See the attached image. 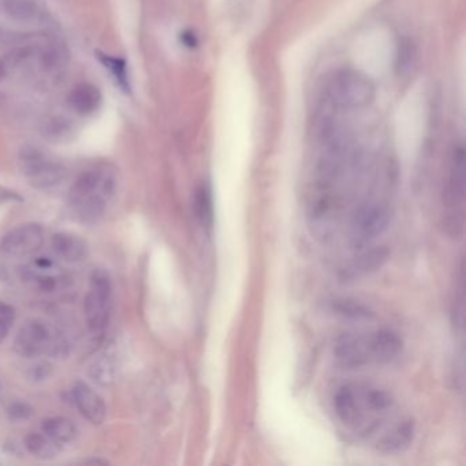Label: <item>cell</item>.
I'll return each instance as SVG.
<instances>
[{
  "instance_id": "7a4b0ae2",
  "label": "cell",
  "mask_w": 466,
  "mask_h": 466,
  "mask_svg": "<svg viewBox=\"0 0 466 466\" xmlns=\"http://www.w3.org/2000/svg\"><path fill=\"white\" fill-rule=\"evenodd\" d=\"M441 225L450 237H461L465 229V148L454 147L443 189Z\"/></svg>"
},
{
  "instance_id": "44dd1931",
  "label": "cell",
  "mask_w": 466,
  "mask_h": 466,
  "mask_svg": "<svg viewBox=\"0 0 466 466\" xmlns=\"http://www.w3.org/2000/svg\"><path fill=\"white\" fill-rule=\"evenodd\" d=\"M92 379L100 386H109L115 379V365L109 356L98 359L89 369Z\"/></svg>"
},
{
  "instance_id": "277c9868",
  "label": "cell",
  "mask_w": 466,
  "mask_h": 466,
  "mask_svg": "<svg viewBox=\"0 0 466 466\" xmlns=\"http://www.w3.org/2000/svg\"><path fill=\"white\" fill-rule=\"evenodd\" d=\"M392 218L387 204L372 201L354 211L349 225V241L353 248L363 249L372 239L385 233Z\"/></svg>"
},
{
  "instance_id": "e0dca14e",
  "label": "cell",
  "mask_w": 466,
  "mask_h": 466,
  "mask_svg": "<svg viewBox=\"0 0 466 466\" xmlns=\"http://www.w3.org/2000/svg\"><path fill=\"white\" fill-rule=\"evenodd\" d=\"M194 213L200 225L211 232L213 226V199L208 183H201L194 194Z\"/></svg>"
},
{
  "instance_id": "ba28073f",
  "label": "cell",
  "mask_w": 466,
  "mask_h": 466,
  "mask_svg": "<svg viewBox=\"0 0 466 466\" xmlns=\"http://www.w3.org/2000/svg\"><path fill=\"white\" fill-rule=\"evenodd\" d=\"M44 242V230L40 225L25 223L6 234L0 241V255L21 259L36 253Z\"/></svg>"
},
{
  "instance_id": "8fae6325",
  "label": "cell",
  "mask_w": 466,
  "mask_h": 466,
  "mask_svg": "<svg viewBox=\"0 0 466 466\" xmlns=\"http://www.w3.org/2000/svg\"><path fill=\"white\" fill-rule=\"evenodd\" d=\"M372 364H389L394 361L404 349L401 335L390 328H380L366 334Z\"/></svg>"
},
{
  "instance_id": "d6986e66",
  "label": "cell",
  "mask_w": 466,
  "mask_h": 466,
  "mask_svg": "<svg viewBox=\"0 0 466 466\" xmlns=\"http://www.w3.org/2000/svg\"><path fill=\"white\" fill-rule=\"evenodd\" d=\"M37 58L40 67L48 74H58L66 65V53L58 46H46Z\"/></svg>"
},
{
  "instance_id": "3957f363",
  "label": "cell",
  "mask_w": 466,
  "mask_h": 466,
  "mask_svg": "<svg viewBox=\"0 0 466 466\" xmlns=\"http://www.w3.org/2000/svg\"><path fill=\"white\" fill-rule=\"evenodd\" d=\"M327 100L339 109H361L375 99V85L354 69L339 70L326 89Z\"/></svg>"
},
{
  "instance_id": "2e32d148",
  "label": "cell",
  "mask_w": 466,
  "mask_h": 466,
  "mask_svg": "<svg viewBox=\"0 0 466 466\" xmlns=\"http://www.w3.org/2000/svg\"><path fill=\"white\" fill-rule=\"evenodd\" d=\"M43 434L56 446L69 444L76 439L77 428L72 420L66 417H51L43 422Z\"/></svg>"
},
{
  "instance_id": "d4e9b609",
  "label": "cell",
  "mask_w": 466,
  "mask_h": 466,
  "mask_svg": "<svg viewBox=\"0 0 466 466\" xmlns=\"http://www.w3.org/2000/svg\"><path fill=\"white\" fill-rule=\"evenodd\" d=\"M32 415H33V408L26 402H14L8 408V415L14 421L27 420L29 417H32Z\"/></svg>"
},
{
  "instance_id": "52a82bcc",
  "label": "cell",
  "mask_w": 466,
  "mask_h": 466,
  "mask_svg": "<svg viewBox=\"0 0 466 466\" xmlns=\"http://www.w3.org/2000/svg\"><path fill=\"white\" fill-rule=\"evenodd\" d=\"M60 347L48 326L39 320L27 321L18 331L14 342L15 352L26 359L37 357L46 352L56 354V350Z\"/></svg>"
},
{
  "instance_id": "7402d4cb",
  "label": "cell",
  "mask_w": 466,
  "mask_h": 466,
  "mask_svg": "<svg viewBox=\"0 0 466 466\" xmlns=\"http://www.w3.org/2000/svg\"><path fill=\"white\" fill-rule=\"evenodd\" d=\"M331 309L335 312L339 316L347 317V319H369L372 316V312L369 311L365 305L357 302V301H350V300H335L331 302Z\"/></svg>"
},
{
  "instance_id": "9a60e30c",
  "label": "cell",
  "mask_w": 466,
  "mask_h": 466,
  "mask_svg": "<svg viewBox=\"0 0 466 466\" xmlns=\"http://www.w3.org/2000/svg\"><path fill=\"white\" fill-rule=\"evenodd\" d=\"M102 103L100 91L91 84H81L69 95L70 107L81 115L92 114Z\"/></svg>"
},
{
  "instance_id": "5bb4252c",
  "label": "cell",
  "mask_w": 466,
  "mask_h": 466,
  "mask_svg": "<svg viewBox=\"0 0 466 466\" xmlns=\"http://www.w3.org/2000/svg\"><path fill=\"white\" fill-rule=\"evenodd\" d=\"M55 253L69 262H79L88 256L86 244L74 234L59 233L52 237Z\"/></svg>"
},
{
  "instance_id": "5b68a950",
  "label": "cell",
  "mask_w": 466,
  "mask_h": 466,
  "mask_svg": "<svg viewBox=\"0 0 466 466\" xmlns=\"http://www.w3.org/2000/svg\"><path fill=\"white\" fill-rule=\"evenodd\" d=\"M112 282L109 274L98 268L91 277V290L84 301V312L92 333H103L109 321Z\"/></svg>"
},
{
  "instance_id": "9c48e42d",
  "label": "cell",
  "mask_w": 466,
  "mask_h": 466,
  "mask_svg": "<svg viewBox=\"0 0 466 466\" xmlns=\"http://www.w3.org/2000/svg\"><path fill=\"white\" fill-rule=\"evenodd\" d=\"M338 364L346 369H359L372 364L366 334H343L334 343Z\"/></svg>"
},
{
  "instance_id": "ffe728a7",
  "label": "cell",
  "mask_w": 466,
  "mask_h": 466,
  "mask_svg": "<svg viewBox=\"0 0 466 466\" xmlns=\"http://www.w3.org/2000/svg\"><path fill=\"white\" fill-rule=\"evenodd\" d=\"M25 447L39 460H51L56 455V444L41 434H29L25 438Z\"/></svg>"
},
{
  "instance_id": "ac0fdd59",
  "label": "cell",
  "mask_w": 466,
  "mask_h": 466,
  "mask_svg": "<svg viewBox=\"0 0 466 466\" xmlns=\"http://www.w3.org/2000/svg\"><path fill=\"white\" fill-rule=\"evenodd\" d=\"M1 10L14 21L32 22L40 15L36 0H0Z\"/></svg>"
},
{
  "instance_id": "603a6c76",
  "label": "cell",
  "mask_w": 466,
  "mask_h": 466,
  "mask_svg": "<svg viewBox=\"0 0 466 466\" xmlns=\"http://www.w3.org/2000/svg\"><path fill=\"white\" fill-rule=\"evenodd\" d=\"M464 268L461 267V279H460V287H458V297L455 295V300L453 302V311H451V317H453V324L455 327V331L462 335L464 334Z\"/></svg>"
},
{
  "instance_id": "484cf974",
  "label": "cell",
  "mask_w": 466,
  "mask_h": 466,
  "mask_svg": "<svg viewBox=\"0 0 466 466\" xmlns=\"http://www.w3.org/2000/svg\"><path fill=\"white\" fill-rule=\"evenodd\" d=\"M104 63H105V66L108 67V70L112 72V74L116 77V79L121 81V84H125V81H126V73H125L124 62H122L121 59L107 56V58H104Z\"/></svg>"
},
{
  "instance_id": "7c38bea8",
  "label": "cell",
  "mask_w": 466,
  "mask_h": 466,
  "mask_svg": "<svg viewBox=\"0 0 466 466\" xmlns=\"http://www.w3.org/2000/svg\"><path fill=\"white\" fill-rule=\"evenodd\" d=\"M387 259L389 251L383 246L364 251L340 271V279L345 282L354 281L360 277L379 269Z\"/></svg>"
},
{
  "instance_id": "6da1fadb",
  "label": "cell",
  "mask_w": 466,
  "mask_h": 466,
  "mask_svg": "<svg viewBox=\"0 0 466 466\" xmlns=\"http://www.w3.org/2000/svg\"><path fill=\"white\" fill-rule=\"evenodd\" d=\"M394 405L389 391L369 383L343 385L334 395V411L340 422L366 439H378L395 421L386 424Z\"/></svg>"
},
{
  "instance_id": "30bf717a",
  "label": "cell",
  "mask_w": 466,
  "mask_h": 466,
  "mask_svg": "<svg viewBox=\"0 0 466 466\" xmlns=\"http://www.w3.org/2000/svg\"><path fill=\"white\" fill-rule=\"evenodd\" d=\"M415 425L412 418H397L375 441V447L383 454L406 450L415 439Z\"/></svg>"
},
{
  "instance_id": "83f0119b",
  "label": "cell",
  "mask_w": 466,
  "mask_h": 466,
  "mask_svg": "<svg viewBox=\"0 0 466 466\" xmlns=\"http://www.w3.org/2000/svg\"><path fill=\"white\" fill-rule=\"evenodd\" d=\"M182 43H183L186 47L193 48V47L197 46V37H196L194 33H192V32H185V33L182 34Z\"/></svg>"
},
{
  "instance_id": "4316f807",
  "label": "cell",
  "mask_w": 466,
  "mask_h": 466,
  "mask_svg": "<svg viewBox=\"0 0 466 466\" xmlns=\"http://www.w3.org/2000/svg\"><path fill=\"white\" fill-rule=\"evenodd\" d=\"M17 36L3 27H0V46H7L10 43H14V41H18V39H15Z\"/></svg>"
},
{
  "instance_id": "8992f818",
  "label": "cell",
  "mask_w": 466,
  "mask_h": 466,
  "mask_svg": "<svg viewBox=\"0 0 466 466\" xmlns=\"http://www.w3.org/2000/svg\"><path fill=\"white\" fill-rule=\"evenodd\" d=\"M22 173L32 186L51 189L65 178V168L36 149H26L21 155Z\"/></svg>"
},
{
  "instance_id": "cb8c5ba5",
  "label": "cell",
  "mask_w": 466,
  "mask_h": 466,
  "mask_svg": "<svg viewBox=\"0 0 466 466\" xmlns=\"http://www.w3.org/2000/svg\"><path fill=\"white\" fill-rule=\"evenodd\" d=\"M14 320H15L14 308L0 301V343L8 335Z\"/></svg>"
},
{
  "instance_id": "4fadbf2b",
  "label": "cell",
  "mask_w": 466,
  "mask_h": 466,
  "mask_svg": "<svg viewBox=\"0 0 466 466\" xmlns=\"http://www.w3.org/2000/svg\"><path fill=\"white\" fill-rule=\"evenodd\" d=\"M74 404L79 413L92 424H102L105 420L107 409L103 398L84 382H77L72 390Z\"/></svg>"
}]
</instances>
